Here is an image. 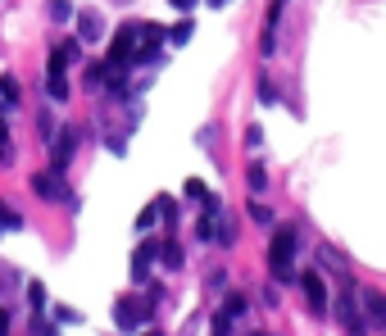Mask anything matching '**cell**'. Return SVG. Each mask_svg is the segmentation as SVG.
I'll return each mask as SVG.
<instances>
[{
	"mask_svg": "<svg viewBox=\"0 0 386 336\" xmlns=\"http://www.w3.org/2000/svg\"><path fill=\"white\" fill-rule=\"evenodd\" d=\"M159 255H164V264H168V268H182V250H177L173 241H168V246H159Z\"/></svg>",
	"mask_w": 386,
	"mask_h": 336,
	"instance_id": "obj_14",
	"label": "cell"
},
{
	"mask_svg": "<svg viewBox=\"0 0 386 336\" xmlns=\"http://www.w3.org/2000/svg\"><path fill=\"white\" fill-rule=\"evenodd\" d=\"M318 259H323V268H336V273L345 268V264H341V255H336L332 246H323V255H318Z\"/></svg>",
	"mask_w": 386,
	"mask_h": 336,
	"instance_id": "obj_15",
	"label": "cell"
},
{
	"mask_svg": "<svg viewBox=\"0 0 386 336\" xmlns=\"http://www.w3.org/2000/svg\"><path fill=\"white\" fill-rule=\"evenodd\" d=\"M250 218H254V223H273V214H268L259 200H250Z\"/></svg>",
	"mask_w": 386,
	"mask_h": 336,
	"instance_id": "obj_17",
	"label": "cell"
},
{
	"mask_svg": "<svg viewBox=\"0 0 386 336\" xmlns=\"http://www.w3.org/2000/svg\"><path fill=\"white\" fill-rule=\"evenodd\" d=\"M300 286H305L309 304H314V314H323V309H327V286H323V277H318V273H305V277H300Z\"/></svg>",
	"mask_w": 386,
	"mask_h": 336,
	"instance_id": "obj_8",
	"label": "cell"
},
{
	"mask_svg": "<svg viewBox=\"0 0 386 336\" xmlns=\"http://www.w3.org/2000/svg\"><path fill=\"white\" fill-rule=\"evenodd\" d=\"M45 5H50V19H55V23L73 19V5H68V0H45Z\"/></svg>",
	"mask_w": 386,
	"mask_h": 336,
	"instance_id": "obj_13",
	"label": "cell"
},
{
	"mask_svg": "<svg viewBox=\"0 0 386 336\" xmlns=\"http://www.w3.org/2000/svg\"><path fill=\"white\" fill-rule=\"evenodd\" d=\"M336 318L350 327V336H364V318H359V295H354V291L336 295Z\"/></svg>",
	"mask_w": 386,
	"mask_h": 336,
	"instance_id": "obj_3",
	"label": "cell"
},
{
	"mask_svg": "<svg viewBox=\"0 0 386 336\" xmlns=\"http://www.w3.org/2000/svg\"><path fill=\"white\" fill-rule=\"evenodd\" d=\"M0 105L5 109L19 105V82H14V77H0Z\"/></svg>",
	"mask_w": 386,
	"mask_h": 336,
	"instance_id": "obj_12",
	"label": "cell"
},
{
	"mask_svg": "<svg viewBox=\"0 0 386 336\" xmlns=\"http://www.w3.org/2000/svg\"><path fill=\"white\" fill-rule=\"evenodd\" d=\"M296 228H282V232H277V237H273V250H268V264H273V273H277V277H287V273H291V259H296Z\"/></svg>",
	"mask_w": 386,
	"mask_h": 336,
	"instance_id": "obj_1",
	"label": "cell"
},
{
	"mask_svg": "<svg viewBox=\"0 0 386 336\" xmlns=\"http://www.w3.org/2000/svg\"><path fill=\"white\" fill-rule=\"evenodd\" d=\"M145 314H150V309H145V304H136V300H119V304H114V318H119L123 332L141 327V318H145Z\"/></svg>",
	"mask_w": 386,
	"mask_h": 336,
	"instance_id": "obj_6",
	"label": "cell"
},
{
	"mask_svg": "<svg viewBox=\"0 0 386 336\" xmlns=\"http://www.w3.org/2000/svg\"><path fill=\"white\" fill-rule=\"evenodd\" d=\"M64 64H68V59H64V55H50V73H45V91H50V96H55V100H68V77H64Z\"/></svg>",
	"mask_w": 386,
	"mask_h": 336,
	"instance_id": "obj_4",
	"label": "cell"
},
{
	"mask_svg": "<svg viewBox=\"0 0 386 336\" xmlns=\"http://www.w3.org/2000/svg\"><path fill=\"white\" fill-rule=\"evenodd\" d=\"M187 195H191V200H205L210 191H205V182H187Z\"/></svg>",
	"mask_w": 386,
	"mask_h": 336,
	"instance_id": "obj_20",
	"label": "cell"
},
{
	"mask_svg": "<svg viewBox=\"0 0 386 336\" xmlns=\"http://www.w3.org/2000/svg\"><path fill=\"white\" fill-rule=\"evenodd\" d=\"M241 309H245V300H241V295H232V300H227V318H236Z\"/></svg>",
	"mask_w": 386,
	"mask_h": 336,
	"instance_id": "obj_21",
	"label": "cell"
},
{
	"mask_svg": "<svg viewBox=\"0 0 386 336\" xmlns=\"http://www.w3.org/2000/svg\"><path fill=\"white\" fill-rule=\"evenodd\" d=\"M119 5H132V0H119Z\"/></svg>",
	"mask_w": 386,
	"mask_h": 336,
	"instance_id": "obj_25",
	"label": "cell"
},
{
	"mask_svg": "<svg viewBox=\"0 0 386 336\" xmlns=\"http://www.w3.org/2000/svg\"><path fill=\"white\" fill-rule=\"evenodd\" d=\"M210 5H214V10H223V5H232V0H210Z\"/></svg>",
	"mask_w": 386,
	"mask_h": 336,
	"instance_id": "obj_24",
	"label": "cell"
},
{
	"mask_svg": "<svg viewBox=\"0 0 386 336\" xmlns=\"http://www.w3.org/2000/svg\"><path fill=\"white\" fill-rule=\"evenodd\" d=\"M154 259H159V246H154V241L136 246V255H132V282H145V277H150Z\"/></svg>",
	"mask_w": 386,
	"mask_h": 336,
	"instance_id": "obj_5",
	"label": "cell"
},
{
	"mask_svg": "<svg viewBox=\"0 0 386 336\" xmlns=\"http://www.w3.org/2000/svg\"><path fill=\"white\" fill-rule=\"evenodd\" d=\"M73 146H77V132L64 128L55 137V168H68V159H73Z\"/></svg>",
	"mask_w": 386,
	"mask_h": 336,
	"instance_id": "obj_10",
	"label": "cell"
},
{
	"mask_svg": "<svg viewBox=\"0 0 386 336\" xmlns=\"http://www.w3.org/2000/svg\"><path fill=\"white\" fill-rule=\"evenodd\" d=\"M168 5H173V10H182V14H187L191 5H196V0H168Z\"/></svg>",
	"mask_w": 386,
	"mask_h": 336,
	"instance_id": "obj_22",
	"label": "cell"
},
{
	"mask_svg": "<svg viewBox=\"0 0 386 336\" xmlns=\"http://www.w3.org/2000/svg\"><path fill=\"white\" fill-rule=\"evenodd\" d=\"M0 223H14V214H5V205H0Z\"/></svg>",
	"mask_w": 386,
	"mask_h": 336,
	"instance_id": "obj_23",
	"label": "cell"
},
{
	"mask_svg": "<svg viewBox=\"0 0 386 336\" xmlns=\"http://www.w3.org/2000/svg\"><path fill=\"white\" fill-rule=\"evenodd\" d=\"M168 37H173V41H191V19H187V23H177Z\"/></svg>",
	"mask_w": 386,
	"mask_h": 336,
	"instance_id": "obj_18",
	"label": "cell"
},
{
	"mask_svg": "<svg viewBox=\"0 0 386 336\" xmlns=\"http://www.w3.org/2000/svg\"><path fill=\"white\" fill-rule=\"evenodd\" d=\"M136 46H141V23H128V28L114 37V46H110V64H128V59H136Z\"/></svg>",
	"mask_w": 386,
	"mask_h": 336,
	"instance_id": "obj_2",
	"label": "cell"
},
{
	"mask_svg": "<svg viewBox=\"0 0 386 336\" xmlns=\"http://www.w3.org/2000/svg\"><path fill=\"white\" fill-rule=\"evenodd\" d=\"M0 155L10 159V132H5V114H0Z\"/></svg>",
	"mask_w": 386,
	"mask_h": 336,
	"instance_id": "obj_19",
	"label": "cell"
},
{
	"mask_svg": "<svg viewBox=\"0 0 386 336\" xmlns=\"http://www.w3.org/2000/svg\"><path fill=\"white\" fill-rule=\"evenodd\" d=\"M150 336H159V332H150Z\"/></svg>",
	"mask_w": 386,
	"mask_h": 336,
	"instance_id": "obj_26",
	"label": "cell"
},
{
	"mask_svg": "<svg viewBox=\"0 0 386 336\" xmlns=\"http://www.w3.org/2000/svg\"><path fill=\"white\" fill-rule=\"evenodd\" d=\"M264 186H268V177H264V168L254 164V168H250V191H264Z\"/></svg>",
	"mask_w": 386,
	"mask_h": 336,
	"instance_id": "obj_16",
	"label": "cell"
},
{
	"mask_svg": "<svg viewBox=\"0 0 386 336\" xmlns=\"http://www.w3.org/2000/svg\"><path fill=\"white\" fill-rule=\"evenodd\" d=\"M100 32H105V23H100L96 10H82V14H77V41H82V46L100 41Z\"/></svg>",
	"mask_w": 386,
	"mask_h": 336,
	"instance_id": "obj_7",
	"label": "cell"
},
{
	"mask_svg": "<svg viewBox=\"0 0 386 336\" xmlns=\"http://www.w3.org/2000/svg\"><path fill=\"white\" fill-rule=\"evenodd\" d=\"M32 191L41 195V200H64V182H59L55 173H32Z\"/></svg>",
	"mask_w": 386,
	"mask_h": 336,
	"instance_id": "obj_9",
	"label": "cell"
},
{
	"mask_svg": "<svg viewBox=\"0 0 386 336\" xmlns=\"http://www.w3.org/2000/svg\"><path fill=\"white\" fill-rule=\"evenodd\" d=\"M364 304H368V314H373V323H386V295L382 291H368Z\"/></svg>",
	"mask_w": 386,
	"mask_h": 336,
	"instance_id": "obj_11",
	"label": "cell"
}]
</instances>
